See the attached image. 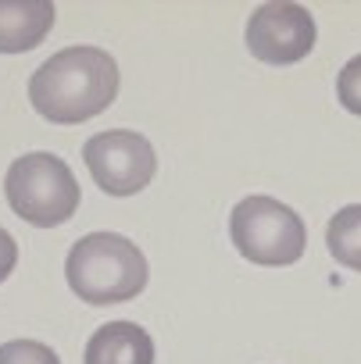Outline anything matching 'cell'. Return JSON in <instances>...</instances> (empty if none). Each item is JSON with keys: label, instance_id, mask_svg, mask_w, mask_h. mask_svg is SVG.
Here are the masks:
<instances>
[{"label": "cell", "instance_id": "4", "mask_svg": "<svg viewBox=\"0 0 361 364\" xmlns=\"http://www.w3.org/2000/svg\"><path fill=\"white\" fill-rule=\"evenodd\" d=\"M229 236L233 247L265 268H283L300 261L304 247H308V229L300 222V215L286 204H279L276 197H244L233 208L229 218Z\"/></svg>", "mask_w": 361, "mask_h": 364}, {"label": "cell", "instance_id": "9", "mask_svg": "<svg viewBox=\"0 0 361 364\" xmlns=\"http://www.w3.org/2000/svg\"><path fill=\"white\" fill-rule=\"evenodd\" d=\"M325 247L333 261H340L350 272H361V204H347L333 215L325 229Z\"/></svg>", "mask_w": 361, "mask_h": 364}, {"label": "cell", "instance_id": "8", "mask_svg": "<svg viewBox=\"0 0 361 364\" xmlns=\"http://www.w3.org/2000/svg\"><path fill=\"white\" fill-rule=\"evenodd\" d=\"M83 364H154V339L136 321H108L90 336Z\"/></svg>", "mask_w": 361, "mask_h": 364}, {"label": "cell", "instance_id": "10", "mask_svg": "<svg viewBox=\"0 0 361 364\" xmlns=\"http://www.w3.org/2000/svg\"><path fill=\"white\" fill-rule=\"evenodd\" d=\"M0 364H61V357L36 339H11L0 346Z\"/></svg>", "mask_w": 361, "mask_h": 364}, {"label": "cell", "instance_id": "12", "mask_svg": "<svg viewBox=\"0 0 361 364\" xmlns=\"http://www.w3.org/2000/svg\"><path fill=\"white\" fill-rule=\"evenodd\" d=\"M15 261H19V243L11 240V232L4 225H0V282L15 272Z\"/></svg>", "mask_w": 361, "mask_h": 364}, {"label": "cell", "instance_id": "6", "mask_svg": "<svg viewBox=\"0 0 361 364\" xmlns=\"http://www.w3.org/2000/svg\"><path fill=\"white\" fill-rule=\"evenodd\" d=\"M315 47V18L304 4H258L247 18V50L265 65L304 61Z\"/></svg>", "mask_w": 361, "mask_h": 364}, {"label": "cell", "instance_id": "11", "mask_svg": "<svg viewBox=\"0 0 361 364\" xmlns=\"http://www.w3.org/2000/svg\"><path fill=\"white\" fill-rule=\"evenodd\" d=\"M336 97L350 114H361V54L350 58L336 79Z\"/></svg>", "mask_w": 361, "mask_h": 364}, {"label": "cell", "instance_id": "3", "mask_svg": "<svg viewBox=\"0 0 361 364\" xmlns=\"http://www.w3.org/2000/svg\"><path fill=\"white\" fill-rule=\"evenodd\" d=\"M4 193H8L11 211L36 229L65 225L79 208V182L72 168L58 154H47V150L22 154L8 168Z\"/></svg>", "mask_w": 361, "mask_h": 364}, {"label": "cell", "instance_id": "7", "mask_svg": "<svg viewBox=\"0 0 361 364\" xmlns=\"http://www.w3.org/2000/svg\"><path fill=\"white\" fill-rule=\"evenodd\" d=\"M54 26L51 0H0V54H26Z\"/></svg>", "mask_w": 361, "mask_h": 364}, {"label": "cell", "instance_id": "2", "mask_svg": "<svg viewBox=\"0 0 361 364\" xmlns=\"http://www.w3.org/2000/svg\"><path fill=\"white\" fill-rule=\"evenodd\" d=\"M65 279L86 304H125L147 286V257L118 232H90L68 250Z\"/></svg>", "mask_w": 361, "mask_h": 364}, {"label": "cell", "instance_id": "5", "mask_svg": "<svg viewBox=\"0 0 361 364\" xmlns=\"http://www.w3.org/2000/svg\"><path fill=\"white\" fill-rule=\"evenodd\" d=\"M83 161L93 175V182L111 197H132L140 193L157 171V154L147 136L132 129H108L86 139Z\"/></svg>", "mask_w": 361, "mask_h": 364}, {"label": "cell", "instance_id": "1", "mask_svg": "<svg viewBox=\"0 0 361 364\" xmlns=\"http://www.w3.org/2000/svg\"><path fill=\"white\" fill-rule=\"evenodd\" d=\"M118 93V65L100 47H65L29 79L33 107L54 125L97 118Z\"/></svg>", "mask_w": 361, "mask_h": 364}]
</instances>
